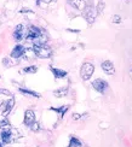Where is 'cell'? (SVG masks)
<instances>
[{
	"mask_svg": "<svg viewBox=\"0 0 132 147\" xmlns=\"http://www.w3.org/2000/svg\"><path fill=\"white\" fill-rule=\"evenodd\" d=\"M33 51H34V54L36 57L42 58V59H47V58L51 57V54H52L51 47H49L46 44L45 45H34Z\"/></svg>",
	"mask_w": 132,
	"mask_h": 147,
	"instance_id": "6da1fadb",
	"label": "cell"
},
{
	"mask_svg": "<svg viewBox=\"0 0 132 147\" xmlns=\"http://www.w3.org/2000/svg\"><path fill=\"white\" fill-rule=\"evenodd\" d=\"M101 66H102V70L105 74H108V75H113V74L115 72L114 64H113L110 60H105V62H103L102 64H101Z\"/></svg>",
	"mask_w": 132,
	"mask_h": 147,
	"instance_id": "9c48e42d",
	"label": "cell"
},
{
	"mask_svg": "<svg viewBox=\"0 0 132 147\" xmlns=\"http://www.w3.org/2000/svg\"><path fill=\"white\" fill-rule=\"evenodd\" d=\"M113 22H114V23H120L121 22V17L118 16V15H114V16H113Z\"/></svg>",
	"mask_w": 132,
	"mask_h": 147,
	"instance_id": "d6986e66",
	"label": "cell"
},
{
	"mask_svg": "<svg viewBox=\"0 0 132 147\" xmlns=\"http://www.w3.org/2000/svg\"><path fill=\"white\" fill-rule=\"evenodd\" d=\"M69 147H81V142L79 141L78 139L73 138V139L70 140V145H69Z\"/></svg>",
	"mask_w": 132,
	"mask_h": 147,
	"instance_id": "e0dca14e",
	"label": "cell"
},
{
	"mask_svg": "<svg viewBox=\"0 0 132 147\" xmlns=\"http://www.w3.org/2000/svg\"><path fill=\"white\" fill-rule=\"evenodd\" d=\"M14 36L17 41H21L24 39V36H26V28L22 24H18V26L15 28V32H14Z\"/></svg>",
	"mask_w": 132,
	"mask_h": 147,
	"instance_id": "52a82bcc",
	"label": "cell"
},
{
	"mask_svg": "<svg viewBox=\"0 0 132 147\" xmlns=\"http://www.w3.org/2000/svg\"><path fill=\"white\" fill-rule=\"evenodd\" d=\"M84 16L87 20V22L92 23L93 21H95V18H96V11H95V9H93L92 6H87L86 5V7L84 9Z\"/></svg>",
	"mask_w": 132,
	"mask_h": 147,
	"instance_id": "5b68a950",
	"label": "cell"
},
{
	"mask_svg": "<svg viewBox=\"0 0 132 147\" xmlns=\"http://www.w3.org/2000/svg\"><path fill=\"white\" fill-rule=\"evenodd\" d=\"M12 138H14V135H12V133H11V129L10 130H3L1 133H0V142H1L3 145L11 142Z\"/></svg>",
	"mask_w": 132,
	"mask_h": 147,
	"instance_id": "ba28073f",
	"label": "cell"
},
{
	"mask_svg": "<svg viewBox=\"0 0 132 147\" xmlns=\"http://www.w3.org/2000/svg\"><path fill=\"white\" fill-rule=\"evenodd\" d=\"M41 33H42V30H41V29H39L38 27L32 26V27H29V29H28V32H27V35H26V36H27V39H28V40H34V39H36Z\"/></svg>",
	"mask_w": 132,
	"mask_h": 147,
	"instance_id": "8992f818",
	"label": "cell"
},
{
	"mask_svg": "<svg viewBox=\"0 0 132 147\" xmlns=\"http://www.w3.org/2000/svg\"><path fill=\"white\" fill-rule=\"evenodd\" d=\"M51 71L53 72L56 78H63V77L67 76V72L64 70H61V69H57V68H51Z\"/></svg>",
	"mask_w": 132,
	"mask_h": 147,
	"instance_id": "4fadbf2b",
	"label": "cell"
},
{
	"mask_svg": "<svg viewBox=\"0 0 132 147\" xmlns=\"http://www.w3.org/2000/svg\"><path fill=\"white\" fill-rule=\"evenodd\" d=\"M4 102V99H3V93L0 92V106H1V104Z\"/></svg>",
	"mask_w": 132,
	"mask_h": 147,
	"instance_id": "603a6c76",
	"label": "cell"
},
{
	"mask_svg": "<svg viewBox=\"0 0 132 147\" xmlns=\"http://www.w3.org/2000/svg\"><path fill=\"white\" fill-rule=\"evenodd\" d=\"M68 3L70 4L73 7H75L77 10L84 11V9L86 7V0H68Z\"/></svg>",
	"mask_w": 132,
	"mask_h": 147,
	"instance_id": "8fae6325",
	"label": "cell"
},
{
	"mask_svg": "<svg viewBox=\"0 0 132 147\" xmlns=\"http://www.w3.org/2000/svg\"><path fill=\"white\" fill-rule=\"evenodd\" d=\"M0 129H1V131L3 130H10V123L6 118L0 122Z\"/></svg>",
	"mask_w": 132,
	"mask_h": 147,
	"instance_id": "2e32d148",
	"label": "cell"
},
{
	"mask_svg": "<svg viewBox=\"0 0 132 147\" xmlns=\"http://www.w3.org/2000/svg\"><path fill=\"white\" fill-rule=\"evenodd\" d=\"M35 122V115L32 110H27L26 113H24V124L26 125H32Z\"/></svg>",
	"mask_w": 132,
	"mask_h": 147,
	"instance_id": "30bf717a",
	"label": "cell"
},
{
	"mask_svg": "<svg viewBox=\"0 0 132 147\" xmlns=\"http://www.w3.org/2000/svg\"><path fill=\"white\" fill-rule=\"evenodd\" d=\"M24 52H26V48H24L22 45H17L14 50H12V52H11V57L12 58H21L23 54H24Z\"/></svg>",
	"mask_w": 132,
	"mask_h": 147,
	"instance_id": "7c38bea8",
	"label": "cell"
},
{
	"mask_svg": "<svg viewBox=\"0 0 132 147\" xmlns=\"http://www.w3.org/2000/svg\"><path fill=\"white\" fill-rule=\"evenodd\" d=\"M30 128H32V130H33V131H38V130H39V124L34 122V123L30 125Z\"/></svg>",
	"mask_w": 132,
	"mask_h": 147,
	"instance_id": "44dd1931",
	"label": "cell"
},
{
	"mask_svg": "<svg viewBox=\"0 0 132 147\" xmlns=\"http://www.w3.org/2000/svg\"><path fill=\"white\" fill-rule=\"evenodd\" d=\"M68 93V88L67 87H64V88H61V89H58V90H55L53 92V94L57 96V98H62V96H66V94Z\"/></svg>",
	"mask_w": 132,
	"mask_h": 147,
	"instance_id": "9a60e30c",
	"label": "cell"
},
{
	"mask_svg": "<svg viewBox=\"0 0 132 147\" xmlns=\"http://www.w3.org/2000/svg\"><path fill=\"white\" fill-rule=\"evenodd\" d=\"M80 118H81V115H79V113H74L73 115V119L77 121V119H80Z\"/></svg>",
	"mask_w": 132,
	"mask_h": 147,
	"instance_id": "7402d4cb",
	"label": "cell"
},
{
	"mask_svg": "<svg viewBox=\"0 0 132 147\" xmlns=\"http://www.w3.org/2000/svg\"><path fill=\"white\" fill-rule=\"evenodd\" d=\"M0 147H4V146H3V144H1V142H0Z\"/></svg>",
	"mask_w": 132,
	"mask_h": 147,
	"instance_id": "cb8c5ba5",
	"label": "cell"
},
{
	"mask_svg": "<svg viewBox=\"0 0 132 147\" xmlns=\"http://www.w3.org/2000/svg\"><path fill=\"white\" fill-rule=\"evenodd\" d=\"M67 109H68V106L61 107V109H55V110H56V111H58V112H61V116H63V115H64V112L67 111Z\"/></svg>",
	"mask_w": 132,
	"mask_h": 147,
	"instance_id": "ffe728a7",
	"label": "cell"
},
{
	"mask_svg": "<svg viewBox=\"0 0 132 147\" xmlns=\"http://www.w3.org/2000/svg\"><path fill=\"white\" fill-rule=\"evenodd\" d=\"M20 92L26 95H30V96H34V98H40V94H38L36 92L33 90H29V89H24V88H20Z\"/></svg>",
	"mask_w": 132,
	"mask_h": 147,
	"instance_id": "5bb4252c",
	"label": "cell"
},
{
	"mask_svg": "<svg viewBox=\"0 0 132 147\" xmlns=\"http://www.w3.org/2000/svg\"><path fill=\"white\" fill-rule=\"evenodd\" d=\"M38 71V68L35 65H32V66H28V68L24 69V72H28V74H35Z\"/></svg>",
	"mask_w": 132,
	"mask_h": 147,
	"instance_id": "ac0fdd59",
	"label": "cell"
},
{
	"mask_svg": "<svg viewBox=\"0 0 132 147\" xmlns=\"http://www.w3.org/2000/svg\"><path fill=\"white\" fill-rule=\"evenodd\" d=\"M93 71H95V66H93V64L91 63H85L83 66H81V70H80V76L83 80H89L91 76Z\"/></svg>",
	"mask_w": 132,
	"mask_h": 147,
	"instance_id": "7a4b0ae2",
	"label": "cell"
},
{
	"mask_svg": "<svg viewBox=\"0 0 132 147\" xmlns=\"http://www.w3.org/2000/svg\"><path fill=\"white\" fill-rule=\"evenodd\" d=\"M92 87L95 88L97 92H99V93H104V92L107 90V88H108V83H107L105 81H103L102 78H97L92 82Z\"/></svg>",
	"mask_w": 132,
	"mask_h": 147,
	"instance_id": "3957f363",
	"label": "cell"
},
{
	"mask_svg": "<svg viewBox=\"0 0 132 147\" xmlns=\"http://www.w3.org/2000/svg\"><path fill=\"white\" fill-rule=\"evenodd\" d=\"M14 105H15V100L12 99H9L8 101H4L1 104V112H3V116L4 117H6L10 112H11V110L14 109Z\"/></svg>",
	"mask_w": 132,
	"mask_h": 147,
	"instance_id": "277c9868",
	"label": "cell"
}]
</instances>
